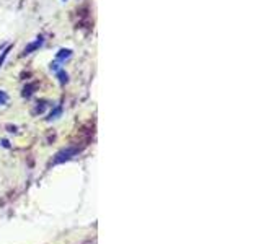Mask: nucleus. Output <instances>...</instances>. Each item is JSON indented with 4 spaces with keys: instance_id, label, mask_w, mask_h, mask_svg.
Returning <instances> with one entry per match:
<instances>
[{
    "instance_id": "1",
    "label": "nucleus",
    "mask_w": 261,
    "mask_h": 244,
    "mask_svg": "<svg viewBox=\"0 0 261 244\" xmlns=\"http://www.w3.org/2000/svg\"><path fill=\"white\" fill-rule=\"evenodd\" d=\"M77 155V148H67V150H62L59 151L58 155L54 158V165H58V163H62V161H69L70 158Z\"/></svg>"
},
{
    "instance_id": "2",
    "label": "nucleus",
    "mask_w": 261,
    "mask_h": 244,
    "mask_svg": "<svg viewBox=\"0 0 261 244\" xmlns=\"http://www.w3.org/2000/svg\"><path fill=\"white\" fill-rule=\"evenodd\" d=\"M42 42H44V38H42V36L36 38V41H35V42H31L30 46H26V47H25V51H23V56L31 54L33 51H36L38 47H41V46H42Z\"/></svg>"
},
{
    "instance_id": "3",
    "label": "nucleus",
    "mask_w": 261,
    "mask_h": 244,
    "mask_svg": "<svg viewBox=\"0 0 261 244\" xmlns=\"http://www.w3.org/2000/svg\"><path fill=\"white\" fill-rule=\"evenodd\" d=\"M70 56H72V51H70V49H60L58 52V56H56V59H58V60H64V59H69Z\"/></svg>"
},
{
    "instance_id": "4",
    "label": "nucleus",
    "mask_w": 261,
    "mask_h": 244,
    "mask_svg": "<svg viewBox=\"0 0 261 244\" xmlns=\"http://www.w3.org/2000/svg\"><path fill=\"white\" fill-rule=\"evenodd\" d=\"M60 113H62V108L58 106V108L54 109V111H52V113L49 114V117H47V121H54V119H58V117L60 116Z\"/></svg>"
},
{
    "instance_id": "5",
    "label": "nucleus",
    "mask_w": 261,
    "mask_h": 244,
    "mask_svg": "<svg viewBox=\"0 0 261 244\" xmlns=\"http://www.w3.org/2000/svg\"><path fill=\"white\" fill-rule=\"evenodd\" d=\"M10 49H12V47H7V49H3L2 54H0V69H2V65H3V62H5L8 52H10Z\"/></svg>"
},
{
    "instance_id": "6",
    "label": "nucleus",
    "mask_w": 261,
    "mask_h": 244,
    "mask_svg": "<svg viewBox=\"0 0 261 244\" xmlns=\"http://www.w3.org/2000/svg\"><path fill=\"white\" fill-rule=\"evenodd\" d=\"M58 76H59V81H60V83H62V85L69 80V75L65 74L64 70H59V72H58Z\"/></svg>"
},
{
    "instance_id": "7",
    "label": "nucleus",
    "mask_w": 261,
    "mask_h": 244,
    "mask_svg": "<svg viewBox=\"0 0 261 244\" xmlns=\"http://www.w3.org/2000/svg\"><path fill=\"white\" fill-rule=\"evenodd\" d=\"M7 101H8V94L3 92V90H0V106H2V104H7Z\"/></svg>"
},
{
    "instance_id": "8",
    "label": "nucleus",
    "mask_w": 261,
    "mask_h": 244,
    "mask_svg": "<svg viewBox=\"0 0 261 244\" xmlns=\"http://www.w3.org/2000/svg\"><path fill=\"white\" fill-rule=\"evenodd\" d=\"M59 69H60V65H59V60H58V62H52V64H51V70L58 72Z\"/></svg>"
},
{
    "instance_id": "9",
    "label": "nucleus",
    "mask_w": 261,
    "mask_h": 244,
    "mask_svg": "<svg viewBox=\"0 0 261 244\" xmlns=\"http://www.w3.org/2000/svg\"><path fill=\"white\" fill-rule=\"evenodd\" d=\"M62 2H67V0H62Z\"/></svg>"
}]
</instances>
